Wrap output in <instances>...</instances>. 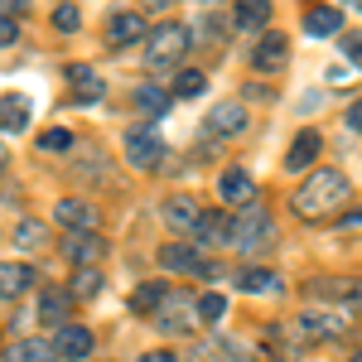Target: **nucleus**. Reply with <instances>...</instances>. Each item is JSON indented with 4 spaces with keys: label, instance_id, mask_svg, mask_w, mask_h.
Segmentation results:
<instances>
[{
    "label": "nucleus",
    "instance_id": "obj_1",
    "mask_svg": "<svg viewBox=\"0 0 362 362\" xmlns=\"http://www.w3.org/2000/svg\"><path fill=\"white\" fill-rule=\"evenodd\" d=\"M348 194H353V189H348V179H343L338 169H314L305 184L295 189V213L319 223V218L338 213V208L348 203Z\"/></svg>",
    "mask_w": 362,
    "mask_h": 362
},
{
    "label": "nucleus",
    "instance_id": "obj_2",
    "mask_svg": "<svg viewBox=\"0 0 362 362\" xmlns=\"http://www.w3.org/2000/svg\"><path fill=\"white\" fill-rule=\"evenodd\" d=\"M276 242V218L261 208V203H247V208H237V218H232V247L251 256V251H266Z\"/></svg>",
    "mask_w": 362,
    "mask_h": 362
},
{
    "label": "nucleus",
    "instance_id": "obj_3",
    "mask_svg": "<svg viewBox=\"0 0 362 362\" xmlns=\"http://www.w3.org/2000/svg\"><path fill=\"white\" fill-rule=\"evenodd\" d=\"M184 54H189V29H184V25H160L150 39H145V63H150L155 73L179 68Z\"/></svg>",
    "mask_w": 362,
    "mask_h": 362
},
{
    "label": "nucleus",
    "instance_id": "obj_4",
    "mask_svg": "<svg viewBox=\"0 0 362 362\" xmlns=\"http://www.w3.org/2000/svg\"><path fill=\"white\" fill-rule=\"evenodd\" d=\"M155 324L165 329V334H189L198 324V300H189V295H179V290H169L165 305L155 309Z\"/></svg>",
    "mask_w": 362,
    "mask_h": 362
},
{
    "label": "nucleus",
    "instance_id": "obj_5",
    "mask_svg": "<svg viewBox=\"0 0 362 362\" xmlns=\"http://www.w3.org/2000/svg\"><path fill=\"white\" fill-rule=\"evenodd\" d=\"M126 160H131V169H155L160 160H165L160 131H155V126H136V131L126 136Z\"/></svg>",
    "mask_w": 362,
    "mask_h": 362
},
{
    "label": "nucleus",
    "instance_id": "obj_6",
    "mask_svg": "<svg viewBox=\"0 0 362 362\" xmlns=\"http://www.w3.org/2000/svg\"><path fill=\"white\" fill-rule=\"evenodd\" d=\"M203 131L218 136V140L242 136V131H247V107H242V102H218V107L208 112V121H203Z\"/></svg>",
    "mask_w": 362,
    "mask_h": 362
},
{
    "label": "nucleus",
    "instance_id": "obj_7",
    "mask_svg": "<svg viewBox=\"0 0 362 362\" xmlns=\"http://www.w3.org/2000/svg\"><path fill=\"white\" fill-rule=\"evenodd\" d=\"M218 198H223L227 208H247V203H256V179H251L247 169H223Z\"/></svg>",
    "mask_w": 362,
    "mask_h": 362
},
{
    "label": "nucleus",
    "instance_id": "obj_8",
    "mask_svg": "<svg viewBox=\"0 0 362 362\" xmlns=\"http://www.w3.org/2000/svg\"><path fill=\"white\" fill-rule=\"evenodd\" d=\"M140 39H150V34H145V15H136V10H116L112 20H107V44L126 49V44H140Z\"/></svg>",
    "mask_w": 362,
    "mask_h": 362
},
{
    "label": "nucleus",
    "instance_id": "obj_9",
    "mask_svg": "<svg viewBox=\"0 0 362 362\" xmlns=\"http://www.w3.org/2000/svg\"><path fill=\"white\" fill-rule=\"evenodd\" d=\"M160 218H165V227H174V232H198V223H203V208H198L194 198L174 194V198H165Z\"/></svg>",
    "mask_w": 362,
    "mask_h": 362
},
{
    "label": "nucleus",
    "instance_id": "obj_10",
    "mask_svg": "<svg viewBox=\"0 0 362 362\" xmlns=\"http://www.w3.org/2000/svg\"><path fill=\"white\" fill-rule=\"evenodd\" d=\"M285 58H290V39L285 34H261V44L251 49V68L256 73H276V68H285Z\"/></svg>",
    "mask_w": 362,
    "mask_h": 362
},
{
    "label": "nucleus",
    "instance_id": "obj_11",
    "mask_svg": "<svg viewBox=\"0 0 362 362\" xmlns=\"http://www.w3.org/2000/svg\"><path fill=\"white\" fill-rule=\"evenodd\" d=\"M54 348H58L63 362H83L87 353H92V329H87V324H63L58 338H54Z\"/></svg>",
    "mask_w": 362,
    "mask_h": 362
},
{
    "label": "nucleus",
    "instance_id": "obj_12",
    "mask_svg": "<svg viewBox=\"0 0 362 362\" xmlns=\"http://www.w3.org/2000/svg\"><path fill=\"white\" fill-rule=\"evenodd\" d=\"M160 266L165 271H208V261H203V247H189V242H169L160 247Z\"/></svg>",
    "mask_w": 362,
    "mask_h": 362
},
{
    "label": "nucleus",
    "instance_id": "obj_13",
    "mask_svg": "<svg viewBox=\"0 0 362 362\" xmlns=\"http://www.w3.org/2000/svg\"><path fill=\"white\" fill-rule=\"evenodd\" d=\"M194 237H198V247H232V218L223 208H208Z\"/></svg>",
    "mask_w": 362,
    "mask_h": 362
},
{
    "label": "nucleus",
    "instance_id": "obj_14",
    "mask_svg": "<svg viewBox=\"0 0 362 362\" xmlns=\"http://www.w3.org/2000/svg\"><path fill=\"white\" fill-rule=\"evenodd\" d=\"M63 256H68L73 266H97V261L107 256V242H102L97 232H73L68 247H63Z\"/></svg>",
    "mask_w": 362,
    "mask_h": 362
},
{
    "label": "nucleus",
    "instance_id": "obj_15",
    "mask_svg": "<svg viewBox=\"0 0 362 362\" xmlns=\"http://www.w3.org/2000/svg\"><path fill=\"white\" fill-rule=\"evenodd\" d=\"M54 218L63 227H73V232H92V227H97V208H92V203H83V198H58Z\"/></svg>",
    "mask_w": 362,
    "mask_h": 362
},
{
    "label": "nucleus",
    "instance_id": "obj_16",
    "mask_svg": "<svg viewBox=\"0 0 362 362\" xmlns=\"http://www.w3.org/2000/svg\"><path fill=\"white\" fill-rule=\"evenodd\" d=\"M300 334H305V338H324V343H329V338L343 334V314H338V309H309L305 319H300Z\"/></svg>",
    "mask_w": 362,
    "mask_h": 362
},
{
    "label": "nucleus",
    "instance_id": "obj_17",
    "mask_svg": "<svg viewBox=\"0 0 362 362\" xmlns=\"http://www.w3.org/2000/svg\"><path fill=\"white\" fill-rule=\"evenodd\" d=\"M34 285V266L25 261H0V300H20Z\"/></svg>",
    "mask_w": 362,
    "mask_h": 362
},
{
    "label": "nucleus",
    "instance_id": "obj_18",
    "mask_svg": "<svg viewBox=\"0 0 362 362\" xmlns=\"http://www.w3.org/2000/svg\"><path fill=\"white\" fill-rule=\"evenodd\" d=\"M0 131H5V136L29 131V97L25 92H5V97H0Z\"/></svg>",
    "mask_w": 362,
    "mask_h": 362
},
{
    "label": "nucleus",
    "instance_id": "obj_19",
    "mask_svg": "<svg viewBox=\"0 0 362 362\" xmlns=\"http://www.w3.org/2000/svg\"><path fill=\"white\" fill-rule=\"evenodd\" d=\"M68 87H73L78 102H102V92H107V83L97 78V68H87V63H73L68 68Z\"/></svg>",
    "mask_w": 362,
    "mask_h": 362
},
{
    "label": "nucleus",
    "instance_id": "obj_20",
    "mask_svg": "<svg viewBox=\"0 0 362 362\" xmlns=\"http://www.w3.org/2000/svg\"><path fill=\"white\" fill-rule=\"evenodd\" d=\"M319 150H324L319 131H300L295 145H290V155H285V169H309L314 160H319Z\"/></svg>",
    "mask_w": 362,
    "mask_h": 362
},
{
    "label": "nucleus",
    "instance_id": "obj_21",
    "mask_svg": "<svg viewBox=\"0 0 362 362\" xmlns=\"http://www.w3.org/2000/svg\"><path fill=\"white\" fill-rule=\"evenodd\" d=\"M68 309H73V290H44V300H39V319L44 324H73L68 319Z\"/></svg>",
    "mask_w": 362,
    "mask_h": 362
},
{
    "label": "nucleus",
    "instance_id": "obj_22",
    "mask_svg": "<svg viewBox=\"0 0 362 362\" xmlns=\"http://www.w3.org/2000/svg\"><path fill=\"white\" fill-rule=\"evenodd\" d=\"M271 20V0H237L232 5V25L237 29H266Z\"/></svg>",
    "mask_w": 362,
    "mask_h": 362
},
{
    "label": "nucleus",
    "instance_id": "obj_23",
    "mask_svg": "<svg viewBox=\"0 0 362 362\" xmlns=\"http://www.w3.org/2000/svg\"><path fill=\"white\" fill-rule=\"evenodd\" d=\"M305 29L314 34V39H329V34H338L343 29V15H338V5H314L305 15Z\"/></svg>",
    "mask_w": 362,
    "mask_h": 362
},
{
    "label": "nucleus",
    "instance_id": "obj_24",
    "mask_svg": "<svg viewBox=\"0 0 362 362\" xmlns=\"http://www.w3.org/2000/svg\"><path fill=\"white\" fill-rule=\"evenodd\" d=\"M54 358H58V348L44 343V338H20L10 348V362H54Z\"/></svg>",
    "mask_w": 362,
    "mask_h": 362
},
{
    "label": "nucleus",
    "instance_id": "obj_25",
    "mask_svg": "<svg viewBox=\"0 0 362 362\" xmlns=\"http://www.w3.org/2000/svg\"><path fill=\"white\" fill-rule=\"evenodd\" d=\"M136 112H145V116H165L169 112V102H174V92H165V87H136Z\"/></svg>",
    "mask_w": 362,
    "mask_h": 362
},
{
    "label": "nucleus",
    "instance_id": "obj_26",
    "mask_svg": "<svg viewBox=\"0 0 362 362\" xmlns=\"http://www.w3.org/2000/svg\"><path fill=\"white\" fill-rule=\"evenodd\" d=\"M165 285H160V280H145V285H136V295H131V309H136V314H155V309L165 305Z\"/></svg>",
    "mask_w": 362,
    "mask_h": 362
},
{
    "label": "nucleus",
    "instance_id": "obj_27",
    "mask_svg": "<svg viewBox=\"0 0 362 362\" xmlns=\"http://www.w3.org/2000/svg\"><path fill=\"white\" fill-rule=\"evenodd\" d=\"M237 285H242L247 295H271V290H280V276H276V271L251 266V271H242V276H237Z\"/></svg>",
    "mask_w": 362,
    "mask_h": 362
},
{
    "label": "nucleus",
    "instance_id": "obj_28",
    "mask_svg": "<svg viewBox=\"0 0 362 362\" xmlns=\"http://www.w3.org/2000/svg\"><path fill=\"white\" fill-rule=\"evenodd\" d=\"M102 271L97 266H78V276H73V300H97L102 295Z\"/></svg>",
    "mask_w": 362,
    "mask_h": 362
},
{
    "label": "nucleus",
    "instance_id": "obj_29",
    "mask_svg": "<svg viewBox=\"0 0 362 362\" xmlns=\"http://www.w3.org/2000/svg\"><path fill=\"white\" fill-rule=\"evenodd\" d=\"M198 92H208V78H203L198 68H184V73L174 78V97H198Z\"/></svg>",
    "mask_w": 362,
    "mask_h": 362
},
{
    "label": "nucleus",
    "instance_id": "obj_30",
    "mask_svg": "<svg viewBox=\"0 0 362 362\" xmlns=\"http://www.w3.org/2000/svg\"><path fill=\"white\" fill-rule=\"evenodd\" d=\"M223 314H227V300L218 295V290H208V295H198V319H203V324H218Z\"/></svg>",
    "mask_w": 362,
    "mask_h": 362
},
{
    "label": "nucleus",
    "instance_id": "obj_31",
    "mask_svg": "<svg viewBox=\"0 0 362 362\" xmlns=\"http://www.w3.org/2000/svg\"><path fill=\"white\" fill-rule=\"evenodd\" d=\"M78 25H83V10L63 0V5H58V10H54V29H58V34H73V29H78Z\"/></svg>",
    "mask_w": 362,
    "mask_h": 362
},
{
    "label": "nucleus",
    "instance_id": "obj_32",
    "mask_svg": "<svg viewBox=\"0 0 362 362\" xmlns=\"http://www.w3.org/2000/svg\"><path fill=\"white\" fill-rule=\"evenodd\" d=\"M338 290H329L334 300H343V305H362V280H334Z\"/></svg>",
    "mask_w": 362,
    "mask_h": 362
},
{
    "label": "nucleus",
    "instance_id": "obj_33",
    "mask_svg": "<svg viewBox=\"0 0 362 362\" xmlns=\"http://www.w3.org/2000/svg\"><path fill=\"white\" fill-rule=\"evenodd\" d=\"M68 145H73V131H63V126H54V131L39 136V150H68Z\"/></svg>",
    "mask_w": 362,
    "mask_h": 362
},
{
    "label": "nucleus",
    "instance_id": "obj_34",
    "mask_svg": "<svg viewBox=\"0 0 362 362\" xmlns=\"http://www.w3.org/2000/svg\"><path fill=\"white\" fill-rule=\"evenodd\" d=\"M15 242H20V247H39V242H44V227L39 223H20L15 227Z\"/></svg>",
    "mask_w": 362,
    "mask_h": 362
},
{
    "label": "nucleus",
    "instance_id": "obj_35",
    "mask_svg": "<svg viewBox=\"0 0 362 362\" xmlns=\"http://www.w3.org/2000/svg\"><path fill=\"white\" fill-rule=\"evenodd\" d=\"M15 34H20L15 20H10V15H0V49H5V44H15Z\"/></svg>",
    "mask_w": 362,
    "mask_h": 362
},
{
    "label": "nucleus",
    "instance_id": "obj_36",
    "mask_svg": "<svg viewBox=\"0 0 362 362\" xmlns=\"http://www.w3.org/2000/svg\"><path fill=\"white\" fill-rule=\"evenodd\" d=\"M348 131H362V102L348 107Z\"/></svg>",
    "mask_w": 362,
    "mask_h": 362
},
{
    "label": "nucleus",
    "instance_id": "obj_37",
    "mask_svg": "<svg viewBox=\"0 0 362 362\" xmlns=\"http://www.w3.org/2000/svg\"><path fill=\"white\" fill-rule=\"evenodd\" d=\"M338 227H343V232H353V227H362V208H358V213H348V218H338Z\"/></svg>",
    "mask_w": 362,
    "mask_h": 362
},
{
    "label": "nucleus",
    "instance_id": "obj_38",
    "mask_svg": "<svg viewBox=\"0 0 362 362\" xmlns=\"http://www.w3.org/2000/svg\"><path fill=\"white\" fill-rule=\"evenodd\" d=\"M348 63H353V68H362V39H353V44H348Z\"/></svg>",
    "mask_w": 362,
    "mask_h": 362
},
{
    "label": "nucleus",
    "instance_id": "obj_39",
    "mask_svg": "<svg viewBox=\"0 0 362 362\" xmlns=\"http://www.w3.org/2000/svg\"><path fill=\"white\" fill-rule=\"evenodd\" d=\"M140 362H179V358H174V353H165V348H160V353H145V358H140Z\"/></svg>",
    "mask_w": 362,
    "mask_h": 362
},
{
    "label": "nucleus",
    "instance_id": "obj_40",
    "mask_svg": "<svg viewBox=\"0 0 362 362\" xmlns=\"http://www.w3.org/2000/svg\"><path fill=\"white\" fill-rule=\"evenodd\" d=\"M145 5H150V10H169L174 0H145Z\"/></svg>",
    "mask_w": 362,
    "mask_h": 362
},
{
    "label": "nucleus",
    "instance_id": "obj_41",
    "mask_svg": "<svg viewBox=\"0 0 362 362\" xmlns=\"http://www.w3.org/2000/svg\"><path fill=\"white\" fill-rule=\"evenodd\" d=\"M0 169H5V145H0Z\"/></svg>",
    "mask_w": 362,
    "mask_h": 362
},
{
    "label": "nucleus",
    "instance_id": "obj_42",
    "mask_svg": "<svg viewBox=\"0 0 362 362\" xmlns=\"http://www.w3.org/2000/svg\"><path fill=\"white\" fill-rule=\"evenodd\" d=\"M353 362H362V353H353Z\"/></svg>",
    "mask_w": 362,
    "mask_h": 362
},
{
    "label": "nucleus",
    "instance_id": "obj_43",
    "mask_svg": "<svg viewBox=\"0 0 362 362\" xmlns=\"http://www.w3.org/2000/svg\"><path fill=\"white\" fill-rule=\"evenodd\" d=\"M348 5H362V0H348Z\"/></svg>",
    "mask_w": 362,
    "mask_h": 362
},
{
    "label": "nucleus",
    "instance_id": "obj_44",
    "mask_svg": "<svg viewBox=\"0 0 362 362\" xmlns=\"http://www.w3.org/2000/svg\"><path fill=\"white\" fill-rule=\"evenodd\" d=\"M358 329H362V324H358Z\"/></svg>",
    "mask_w": 362,
    "mask_h": 362
}]
</instances>
